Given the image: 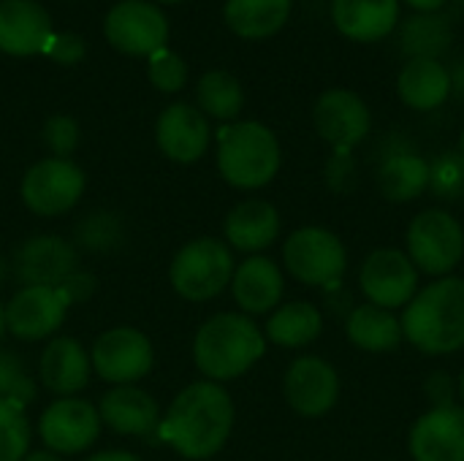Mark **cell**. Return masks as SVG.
<instances>
[{
    "mask_svg": "<svg viewBox=\"0 0 464 461\" xmlns=\"http://www.w3.org/2000/svg\"><path fill=\"white\" fill-rule=\"evenodd\" d=\"M234 429V399L212 380L185 386L160 418L158 440L179 456L207 461L223 451Z\"/></svg>",
    "mask_w": 464,
    "mask_h": 461,
    "instance_id": "obj_1",
    "label": "cell"
},
{
    "mask_svg": "<svg viewBox=\"0 0 464 461\" xmlns=\"http://www.w3.org/2000/svg\"><path fill=\"white\" fill-rule=\"evenodd\" d=\"M402 337L427 356L464 348V280L440 277L424 285L402 312Z\"/></svg>",
    "mask_w": 464,
    "mask_h": 461,
    "instance_id": "obj_2",
    "label": "cell"
},
{
    "mask_svg": "<svg viewBox=\"0 0 464 461\" xmlns=\"http://www.w3.org/2000/svg\"><path fill=\"white\" fill-rule=\"evenodd\" d=\"M266 353L264 331L245 312L212 315L193 340V361L198 372L212 380H234L250 372Z\"/></svg>",
    "mask_w": 464,
    "mask_h": 461,
    "instance_id": "obj_3",
    "label": "cell"
},
{
    "mask_svg": "<svg viewBox=\"0 0 464 461\" xmlns=\"http://www.w3.org/2000/svg\"><path fill=\"white\" fill-rule=\"evenodd\" d=\"M283 163L277 136L261 122H231L218 133V171L237 190L266 187Z\"/></svg>",
    "mask_w": 464,
    "mask_h": 461,
    "instance_id": "obj_4",
    "label": "cell"
},
{
    "mask_svg": "<svg viewBox=\"0 0 464 461\" xmlns=\"http://www.w3.org/2000/svg\"><path fill=\"white\" fill-rule=\"evenodd\" d=\"M234 269V253L226 242L198 236L185 242L171 258L169 283L188 302H209L231 285Z\"/></svg>",
    "mask_w": 464,
    "mask_h": 461,
    "instance_id": "obj_5",
    "label": "cell"
},
{
    "mask_svg": "<svg viewBox=\"0 0 464 461\" xmlns=\"http://www.w3.org/2000/svg\"><path fill=\"white\" fill-rule=\"evenodd\" d=\"M283 261L294 280L313 288H337L348 269V253L340 236L318 226L294 231L283 245Z\"/></svg>",
    "mask_w": 464,
    "mask_h": 461,
    "instance_id": "obj_6",
    "label": "cell"
},
{
    "mask_svg": "<svg viewBox=\"0 0 464 461\" xmlns=\"http://www.w3.org/2000/svg\"><path fill=\"white\" fill-rule=\"evenodd\" d=\"M408 258L430 277H449L464 258L462 223L446 209H424L408 228Z\"/></svg>",
    "mask_w": 464,
    "mask_h": 461,
    "instance_id": "obj_7",
    "label": "cell"
},
{
    "mask_svg": "<svg viewBox=\"0 0 464 461\" xmlns=\"http://www.w3.org/2000/svg\"><path fill=\"white\" fill-rule=\"evenodd\" d=\"M87 177L71 158H44L22 177V201L41 217L71 212L84 196Z\"/></svg>",
    "mask_w": 464,
    "mask_h": 461,
    "instance_id": "obj_8",
    "label": "cell"
},
{
    "mask_svg": "<svg viewBox=\"0 0 464 461\" xmlns=\"http://www.w3.org/2000/svg\"><path fill=\"white\" fill-rule=\"evenodd\" d=\"M92 372L114 386H136L150 375L155 364L152 342L144 331L130 326H114L103 331L90 351Z\"/></svg>",
    "mask_w": 464,
    "mask_h": 461,
    "instance_id": "obj_9",
    "label": "cell"
},
{
    "mask_svg": "<svg viewBox=\"0 0 464 461\" xmlns=\"http://www.w3.org/2000/svg\"><path fill=\"white\" fill-rule=\"evenodd\" d=\"M103 35L117 52L150 57L166 46L169 19L150 0H120L103 19Z\"/></svg>",
    "mask_w": 464,
    "mask_h": 461,
    "instance_id": "obj_10",
    "label": "cell"
},
{
    "mask_svg": "<svg viewBox=\"0 0 464 461\" xmlns=\"http://www.w3.org/2000/svg\"><path fill=\"white\" fill-rule=\"evenodd\" d=\"M101 427L103 424L98 408H92L87 399L60 397L44 410L38 421V435L46 451L57 456H76L84 454L98 440Z\"/></svg>",
    "mask_w": 464,
    "mask_h": 461,
    "instance_id": "obj_11",
    "label": "cell"
},
{
    "mask_svg": "<svg viewBox=\"0 0 464 461\" xmlns=\"http://www.w3.org/2000/svg\"><path fill=\"white\" fill-rule=\"evenodd\" d=\"M359 285L370 304L383 310H400L413 302L419 293V269L408 253L383 247L367 255L359 272Z\"/></svg>",
    "mask_w": 464,
    "mask_h": 461,
    "instance_id": "obj_12",
    "label": "cell"
},
{
    "mask_svg": "<svg viewBox=\"0 0 464 461\" xmlns=\"http://www.w3.org/2000/svg\"><path fill=\"white\" fill-rule=\"evenodd\" d=\"M313 122L318 136L332 147V152H351L367 139L372 128V114L362 95L353 90H326L313 106Z\"/></svg>",
    "mask_w": 464,
    "mask_h": 461,
    "instance_id": "obj_13",
    "label": "cell"
},
{
    "mask_svg": "<svg viewBox=\"0 0 464 461\" xmlns=\"http://www.w3.org/2000/svg\"><path fill=\"white\" fill-rule=\"evenodd\" d=\"M68 299L60 288L22 285L5 304V331L22 342H38L63 326L68 315Z\"/></svg>",
    "mask_w": 464,
    "mask_h": 461,
    "instance_id": "obj_14",
    "label": "cell"
},
{
    "mask_svg": "<svg viewBox=\"0 0 464 461\" xmlns=\"http://www.w3.org/2000/svg\"><path fill=\"white\" fill-rule=\"evenodd\" d=\"M79 269V255L71 242L54 234H38L22 242L14 253L11 272L22 285L60 288Z\"/></svg>",
    "mask_w": 464,
    "mask_h": 461,
    "instance_id": "obj_15",
    "label": "cell"
},
{
    "mask_svg": "<svg viewBox=\"0 0 464 461\" xmlns=\"http://www.w3.org/2000/svg\"><path fill=\"white\" fill-rule=\"evenodd\" d=\"M283 391L296 416L321 418L340 399V375L329 361L318 356H302L288 367Z\"/></svg>",
    "mask_w": 464,
    "mask_h": 461,
    "instance_id": "obj_16",
    "label": "cell"
},
{
    "mask_svg": "<svg viewBox=\"0 0 464 461\" xmlns=\"http://www.w3.org/2000/svg\"><path fill=\"white\" fill-rule=\"evenodd\" d=\"M413 461H464V408L446 405L424 413L411 429Z\"/></svg>",
    "mask_w": 464,
    "mask_h": 461,
    "instance_id": "obj_17",
    "label": "cell"
},
{
    "mask_svg": "<svg viewBox=\"0 0 464 461\" xmlns=\"http://www.w3.org/2000/svg\"><path fill=\"white\" fill-rule=\"evenodd\" d=\"M155 141L169 160L196 163L209 147V122L196 106L171 103L158 117Z\"/></svg>",
    "mask_w": 464,
    "mask_h": 461,
    "instance_id": "obj_18",
    "label": "cell"
},
{
    "mask_svg": "<svg viewBox=\"0 0 464 461\" xmlns=\"http://www.w3.org/2000/svg\"><path fill=\"white\" fill-rule=\"evenodd\" d=\"M98 416L111 432L139 440H158L163 418L158 402L136 386H114L109 394H103Z\"/></svg>",
    "mask_w": 464,
    "mask_h": 461,
    "instance_id": "obj_19",
    "label": "cell"
},
{
    "mask_svg": "<svg viewBox=\"0 0 464 461\" xmlns=\"http://www.w3.org/2000/svg\"><path fill=\"white\" fill-rule=\"evenodd\" d=\"M54 35L52 19L35 0H0V52L30 57L46 49Z\"/></svg>",
    "mask_w": 464,
    "mask_h": 461,
    "instance_id": "obj_20",
    "label": "cell"
},
{
    "mask_svg": "<svg viewBox=\"0 0 464 461\" xmlns=\"http://www.w3.org/2000/svg\"><path fill=\"white\" fill-rule=\"evenodd\" d=\"M92 375L90 353L84 345L73 337H54L38 361V378L46 391L60 397H76L82 389H87Z\"/></svg>",
    "mask_w": 464,
    "mask_h": 461,
    "instance_id": "obj_21",
    "label": "cell"
},
{
    "mask_svg": "<svg viewBox=\"0 0 464 461\" xmlns=\"http://www.w3.org/2000/svg\"><path fill=\"white\" fill-rule=\"evenodd\" d=\"M228 288L245 315H266L275 307H280L285 283L280 266L272 258L250 255L234 269Z\"/></svg>",
    "mask_w": 464,
    "mask_h": 461,
    "instance_id": "obj_22",
    "label": "cell"
},
{
    "mask_svg": "<svg viewBox=\"0 0 464 461\" xmlns=\"http://www.w3.org/2000/svg\"><path fill=\"white\" fill-rule=\"evenodd\" d=\"M332 22L359 43H375L400 24V0H332Z\"/></svg>",
    "mask_w": 464,
    "mask_h": 461,
    "instance_id": "obj_23",
    "label": "cell"
},
{
    "mask_svg": "<svg viewBox=\"0 0 464 461\" xmlns=\"http://www.w3.org/2000/svg\"><path fill=\"white\" fill-rule=\"evenodd\" d=\"M223 234L234 250L258 255L261 250L272 247L280 236V212L264 198L239 201L226 215Z\"/></svg>",
    "mask_w": 464,
    "mask_h": 461,
    "instance_id": "obj_24",
    "label": "cell"
},
{
    "mask_svg": "<svg viewBox=\"0 0 464 461\" xmlns=\"http://www.w3.org/2000/svg\"><path fill=\"white\" fill-rule=\"evenodd\" d=\"M451 73L449 68L435 57H411L400 76H397V92L405 106L416 111H432L443 106L451 95Z\"/></svg>",
    "mask_w": 464,
    "mask_h": 461,
    "instance_id": "obj_25",
    "label": "cell"
},
{
    "mask_svg": "<svg viewBox=\"0 0 464 461\" xmlns=\"http://www.w3.org/2000/svg\"><path fill=\"white\" fill-rule=\"evenodd\" d=\"M294 0H226V24L247 41H261L283 30Z\"/></svg>",
    "mask_w": 464,
    "mask_h": 461,
    "instance_id": "obj_26",
    "label": "cell"
},
{
    "mask_svg": "<svg viewBox=\"0 0 464 461\" xmlns=\"http://www.w3.org/2000/svg\"><path fill=\"white\" fill-rule=\"evenodd\" d=\"M351 345L367 353H392L402 342V323L392 310L375 304H359L351 310L345 323Z\"/></svg>",
    "mask_w": 464,
    "mask_h": 461,
    "instance_id": "obj_27",
    "label": "cell"
},
{
    "mask_svg": "<svg viewBox=\"0 0 464 461\" xmlns=\"http://www.w3.org/2000/svg\"><path fill=\"white\" fill-rule=\"evenodd\" d=\"M324 331V318L310 302H291L277 307L266 321V340L280 348H307Z\"/></svg>",
    "mask_w": 464,
    "mask_h": 461,
    "instance_id": "obj_28",
    "label": "cell"
},
{
    "mask_svg": "<svg viewBox=\"0 0 464 461\" xmlns=\"http://www.w3.org/2000/svg\"><path fill=\"white\" fill-rule=\"evenodd\" d=\"M378 187L394 204L416 201L430 187V163L416 152L389 155L378 171Z\"/></svg>",
    "mask_w": 464,
    "mask_h": 461,
    "instance_id": "obj_29",
    "label": "cell"
},
{
    "mask_svg": "<svg viewBox=\"0 0 464 461\" xmlns=\"http://www.w3.org/2000/svg\"><path fill=\"white\" fill-rule=\"evenodd\" d=\"M196 101H198V111L204 117H215V120H237L242 106H245V92L242 84L234 73L228 71H207L198 84H196Z\"/></svg>",
    "mask_w": 464,
    "mask_h": 461,
    "instance_id": "obj_30",
    "label": "cell"
},
{
    "mask_svg": "<svg viewBox=\"0 0 464 461\" xmlns=\"http://www.w3.org/2000/svg\"><path fill=\"white\" fill-rule=\"evenodd\" d=\"M451 30L438 14H416L405 22L402 46L411 57H435L449 46Z\"/></svg>",
    "mask_w": 464,
    "mask_h": 461,
    "instance_id": "obj_31",
    "label": "cell"
},
{
    "mask_svg": "<svg viewBox=\"0 0 464 461\" xmlns=\"http://www.w3.org/2000/svg\"><path fill=\"white\" fill-rule=\"evenodd\" d=\"M30 424L24 408L0 399V461H22L30 454Z\"/></svg>",
    "mask_w": 464,
    "mask_h": 461,
    "instance_id": "obj_32",
    "label": "cell"
},
{
    "mask_svg": "<svg viewBox=\"0 0 464 461\" xmlns=\"http://www.w3.org/2000/svg\"><path fill=\"white\" fill-rule=\"evenodd\" d=\"M38 394L35 380L30 378L24 361L14 351L0 348V399L27 408Z\"/></svg>",
    "mask_w": 464,
    "mask_h": 461,
    "instance_id": "obj_33",
    "label": "cell"
},
{
    "mask_svg": "<svg viewBox=\"0 0 464 461\" xmlns=\"http://www.w3.org/2000/svg\"><path fill=\"white\" fill-rule=\"evenodd\" d=\"M76 242L92 253H106L122 242V223L111 212H92L79 220Z\"/></svg>",
    "mask_w": 464,
    "mask_h": 461,
    "instance_id": "obj_34",
    "label": "cell"
},
{
    "mask_svg": "<svg viewBox=\"0 0 464 461\" xmlns=\"http://www.w3.org/2000/svg\"><path fill=\"white\" fill-rule=\"evenodd\" d=\"M430 187L438 198L462 201L464 198V158L459 152L440 155L430 166Z\"/></svg>",
    "mask_w": 464,
    "mask_h": 461,
    "instance_id": "obj_35",
    "label": "cell"
},
{
    "mask_svg": "<svg viewBox=\"0 0 464 461\" xmlns=\"http://www.w3.org/2000/svg\"><path fill=\"white\" fill-rule=\"evenodd\" d=\"M147 76L160 92H179L188 82V65L174 49H158L150 54Z\"/></svg>",
    "mask_w": 464,
    "mask_h": 461,
    "instance_id": "obj_36",
    "label": "cell"
},
{
    "mask_svg": "<svg viewBox=\"0 0 464 461\" xmlns=\"http://www.w3.org/2000/svg\"><path fill=\"white\" fill-rule=\"evenodd\" d=\"M41 139L49 147L52 158H71V152L79 147V125L68 114H54L44 122Z\"/></svg>",
    "mask_w": 464,
    "mask_h": 461,
    "instance_id": "obj_37",
    "label": "cell"
},
{
    "mask_svg": "<svg viewBox=\"0 0 464 461\" xmlns=\"http://www.w3.org/2000/svg\"><path fill=\"white\" fill-rule=\"evenodd\" d=\"M87 52V43L79 33H54L44 49V54L49 60H54L57 65H76Z\"/></svg>",
    "mask_w": 464,
    "mask_h": 461,
    "instance_id": "obj_38",
    "label": "cell"
},
{
    "mask_svg": "<svg viewBox=\"0 0 464 461\" xmlns=\"http://www.w3.org/2000/svg\"><path fill=\"white\" fill-rule=\"evenodd\" d=\"M326 182L337 193H345L353 185V160H351V152H332V160L326 166Z\"/></svg>",
    "mask_w": 464,
    "mask_h": 461,
    "instance_id": "obj_39",
    "label": "cell"
},
{
    "mask_svg": "<svg viewBox=\"0 0 464 461\" xmlns=\"http://www.w3.org/2000/svg\"><path fill=\"white\" fill-rule=\"evenodd\" d=\"M60 291L65 293V299H68V304L73 307V304H79V302H87L90 296H92V291H95V277L92 274H87V272H73L63 285H60Z\"/></svg>",
    "mask_w": 464,
    "mask_h": 461,
    "instance_id": "obj_40",
    "label": "cell"
},
{
    "mask_svg": "<svg viewBox=\"0 0 464 461\" xmlns=\"http://www.w3.org/2000/svg\"><path fill=\"white\" fill-rule=\"evenodd\" d=\"M427 394H430V399H432V408L457 405V402H454V397H457V383H454L449 375H443V372H438V375H432V378L427 380Z\"/></svg>",
    "mask_w": 464,
    "mask_h": 461,
    "instance_id": "obj_41",
    "label": "cell"
},
{
    "mask_svg": "<svg viewBox=\"0 0 464 461\" xmlns=\"http://www.w3.org/2000/svg\"><path fill=\"white\" fill-rule=\"evenodd\" d=\"M405 3L416 8L419 14H438L446 5V0H405Z\"/></svg>",
    "mask_w": 464,
    "mask_h": 461,
    "instance_id": "obj_42",
    "label": "cell"
},
{
    "mask_svg": "<svg viewBox=\"0 0 464 461\" xmlns=\"http://www.w3.org/2000/svg\"><path fill=\"white\" fill-rule=\"evenodd\" d=\"M84 461H144L139 459L136 454H128V451H103V454H95Z\"/></svg>",
    "mask_w": 464,
    "mask_h": 461,
    "instance_id": "obj_43",
    "label": "cell"
},
{
    "mask_svg": "<svg viewBox=\"0 0 464 461\" xmlns=\"http://www.w3.org/2000/svg\"><path fill=\"white\" fill-rule=\"evenodd\" d=\"M22 461H65L63 456H57V454H52V451H33V454H27Z\"/></svg>",
    "mask_w": 464,
    "mask_h": 461,
    "instance_id": "obj_44",
    "label": "cell"
},
{
    "mask_svg": "<svg viewBox=\"0 0 464 461\" xmlns=\"http://www.w3.org/2000/svg\"><path fill=\"white\" fill-rule=\"evenodd\" d=\"M3 334H5V304L0 302V340H3Z\"/></svg>",
    "mask_w": 464,
    "mask_h": 461,
    "instance_id": "obj_45",
    "label": "cell"
},
{
    "mask_svg": "<svg viewBox=\"0 0 464 461\" xmlns=\"http://www.w3.org/2000/svg\"><path fill=\"white\" fill-rule=\"evenodd\" d=\"M457 397L462 399V408H464V372L459 375V380H457Z\"/></svg>",
    "mask_w": 464,
    "mask_h": 461,
    "instance_id": "obj_46",
    "label": "cell"
},
{
    "mask_svg": "<svg viewBox=\"0 0 464 461\" xmlns=\"http://www.w3.org/2000/svg\"><path fill=\"white\" fill-rule=\"evenodd\" d=\"M8 266H11V264H8L5 258H0V283H3V280H5V274H8Z\"/></svg>",
    "mask_w": 464,
    "mask_h": 461,
    "instance_id": "obj_47",
    "label": "cell"
},
{
    "mask_svg": "<svg viewBox=\"0 0 464 461\" xmlns=\"http://www.w3.org/2000/svg\"><path fill=\"white\" fill-rule=\"evenodd\" d=\"M459 155L464 158V130H462V136H459Z\"/></svg>",
    "mask_w": 464,
    "mask_h": 461,
    "instance_id": "obj_48",
    "label": "cell"
},
{
    "mask_svg": "<svg viewBox=\"0 0 464 461\" xmlns=\"http://www.w3.org/2000/svg\"><path fill=\"white\" fill-rule=\"evenodd\" d=\"M158 3H179V0H158Z\"/></svg>",
    "mask_w": 464,
    "mask_h": 461,
    "instance_id": "obj_49",
    "label": "cell"
}]
</instances>
